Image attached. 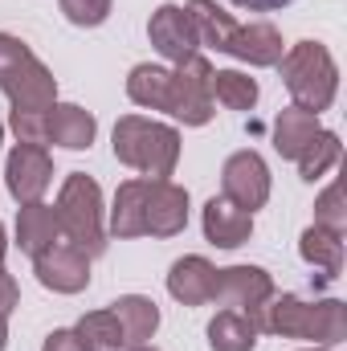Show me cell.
Here are the masks:
<instances>
[{
    "instance_id": "29",
    "label": "cell",
    "mask_w": 347,
    "mask_h": 351,
    "mask_svg": "<svg viewBox=\"0 0 347 351\" xmlns=\"http://www.w3.org/2000/svg\"><path fill=\"white\" fill-rule=\"evenodd\" d=\"M8 127L21 143H45V114H33V110H12L8 114Z\"/></svg>"
},
{
    "instance_id": "30",
    "label": "cell",
    "mask_w": 347,
    "mask_h": 351,
    "mask_svg": "<svg viewBox=\"0 0 347 351\" xmlns=\"http://www.w3.org/2000/svg\"><path fill=\"white\" fill-rule=\"evenodd\" d=\"M16 302H21V286H16V278L4 274V265H0V319H8V315L16 311Z\"/></svg>"
},
{
    "instance_id": "17",
    "label": "cell",
    "mask_w": 347,
    "mask_h": 351,
    "mask_svg": "<svg viewBox=\"0 0 347 351\" xmlns=\"http://www.w3.org/2000/svg\"><path fill=\"white\" fill-rule=\"evenodd\" d=\"M53 241H62V229H58V213H53V204H41V200L21 204V213H16V245H21V254L37 258V254L49 250Z\"/></svg>"
},
{
    "instance_id": "6",
    "label": "cell",
    "mask_w": 347,
    "mask_h": 351,
    "mask_svg": "<svg viewBox=\"0 0 347 351\" xmlns=\"http://www.w3.org/2000/svg\"><path fill=\"white\" fill-rule=\"evenodd\" d=\"M58 229L70 245H78L86 258L106 250V225H102V188L86 172H70L58 192Z\"/></svg>"
},
{
    "instance_id": "36",
    "label": "cell",
    "mask_w": 347,
    "mask_h": 351,
    "mask_svg": "<svg viewBox=\"0 0 347 351\" xmlns=\"http://www.w3.org/2000/svg\"><path fill=\"white\" fill-rule=\"evenodd\" d=\"M0 147H4V123H0Z\"/></svg>"
},
{
    "instance_id": "20",
    "label": "cell",
    "mask_w": 347,
    "mask_h": 351,
    "mask_svg": "<svg viewBox=\"0 0 347 351\" xmlns=\"http://www.w3.org/2000/svg\"><path fill=\"white\" fill-rule=\"evenodd\" d=\"M184 12H188V21H192V29H196V41L208 45V49H217V53H225L229 37L237 33L233 12H225L217 0H188Z\"/></svg>"
},
{
    "instance_id": "21",
    "label": "cell",
    "mask_w": 347,
    "mask_h": 351,
    "mask_svg": "<svg viewBox=\"0 0 347 351\" xmlns=\"http://www.w3.org/2000/svg\"><path fill=\"white\" fill-rule=\"evenodd\" d=\"M298 254H302V262L323 269L327 278H339V269H344V233H331L323 225H311L298 237Z\"/></svg>"
},
{
    "instance_id": "8",
    "label": "cell",
    "mask_w": 347,
    "mask_h": 351,
    "mask_svg": "<svg viewBox=\"0 0 347 351\" xmlns=\"http://www.w3.org/2000/svg\"><path fill=\"white\" fill-rule=\"evenodd\" d=\"M270 298H274V278L261 265H229V269H217L208 302H221L225 311H241L254 319Z\"/></svg>"
},
{
    "instance_id": "14",
    "label": "cell",
    "mask_w": 347,
    "mask_h": 351,
    "mask_svg": "<svg viewBox=\"0 0 347 351\" xmlns=\"http://www.w3.org/2000/svg\"><path fill=\"white\" fill-rule=\"evenodd\" d=\"M94 135H98V123L78 102H53L45 110V143H58L66 152H86Z\"/></svg>"
},
{
    "instance_id": "5",
    "label": "cell",
    "mask_w": 347,
    "mask_h": 351,
    "mask_svg": "<svg viewBox=\"0 0 347 351\" xmlns=\"http://www.w3.org/2000/svg\"><path fill=\"white\" fill-rule=\"evenodd\" d=\"M278 66H282V86L290 90L294 106H302L311 114H323L335 102L339 66H335V58H331L327 45H319V41H294L282 53Z\"/></svg>"
},
{
    "instance_id": "33",
    "label": "cell",
    "mask_w": 347,
    "mask_h": 351,
    "mask_svg": "<svg viewBox=\"0 0 347 351\" xmlns=\"http://www.w3.org/2000/svg\"><path fill=\"white\" fill-rule=\"evenodd\" d=\"M8 348V323H4V319H0V351Z\"/></svg>"
},
{
    "instance_id": "7",
    "label": "cell",
    "mask_w": 347,
    "mask_h": 351,
    "mask_svg": "<svg viewBox=\"0 0 347 351\" xmlns=\"http://www.w3.org/2000/svg\"><path fill=\"white\" fill-rule=\"evenodd\" d=\"M213 106H217L213 102V66H208V58L192 53L172 70L164 114H172L184 127H204L213 119Z\"/></svg>"
},
{
    "instance_id": "31",
    "label": "cell",
    "mask_w": 347,
    "mask_h": 351,
    "mask_svg": "<svg viewBox=\"0 0 347 351\" xmlns=\"http://www.w3.org/2000/svg\"><path fill=\"white\" fill-rule=\"evenodd\" d=\"M41 351H86V348L78 343V335H74L70 327H58V331H49V335H45Z\"/></svg>"
},
{
    "instance_id": "24",
    "label": "cell",
    "mask_w": 347,
    "mask_h": 351,
    "mask_svg": "<svg viewBox=\"0 0 347 351\" xmlns=\"http://www.w3.org/2000/svg\"><path fill=\"white\" fill-rule=\"evenodd\" d=\"M74 335H78V343L86 351H123L127 348L115 311H90V315H82L78 327H74Z\"/></svg>"
},
{
    "instance_id": "12",
    "label": "cell",
    "mask_w": 347,
    "mask_h": 351,
    "mask_svg": "<svg viewBox=\"0 0 347 351\" xmlns=\"http://www.w3.org/2000/svg\"><path fill=\"white\" fill-rule=\"evenodd\" d=\"M147 37H152V45H156V53L168 58V62H176V66L200 49L196 29H192L188 12H184L180 4H160V8L152 12V21H147Z\"/></svg>"
},
{
    "instance_id": "13",
    "label": "cell",
    "mask_w": 347,
    "mask_h": 351,
    "mask_svg": "<svg viewBox=\"0 0 347 351\" xmlns=\"http://www.w3.org/2000/svg\"><path fill=\"white\" fill-rule=\"evenodd\" d=\"M200 225H204V241L217 245V250H237V245H246L254 237V213L229 204L225 196H213L204 204Z\"/></svg>"
},
{
    "instance_id": "23",
    "label": "cell",
    "mask_w": 347,
    "mask_h": 351,
    "mask_svg": "<svg viewBox=\"0 0 347 351\" xmlns=\"http://www.w3.org/2000/svg\"><path fill=\"white\" fill-rule=\"evenodd\" d=\"M168 82H172V70L152 66V62H139L127 74V98L135 106H143V110H164L168 106Z\"/></svg>"
},
{
    "instance_id": "2",
    "label": "cell",
    "mask_w": 347,
    "mask_h": 351,
    "mask_svg": "<svg viewBox=\"0 0 347 351\" xmlns=\"http://www.w3.org/2000/svg\"><path fill=\"white\" fill-rule=\"evenodd\" d=\"M258 331L282 335V339H315V343H344L347 339V306L339 298L307 302L298 294H274L258 315Z\"/></svg>"
},
{
    "instance_id": "15",
    "label": "cell",
    "mask_w": 347,
    "mask_h": 351,
    "mask_svg": "<svg viewBox=\"0 0 347 351\" xmlns=\"http://www.w3.org/2000/svg\"><path fill=\"white\" fill-rule=\"evenodd\" d=\"M225 53L237 58V62H250V66L265 70V66H278L286 49H282V33L270 21H250V25H237V33L229 37Z\"/></svg>"
},
{
    "instance_id": "27",
    "label": "cell",
    "mask_w": 347,
    "mask_h": 351,
    "mask_svg": "<svg viewBox=\"0 0 347 351\" xmlns=\"http://www.w3.org/2000/svg\"><path fill=\"white\" fill-rule=\"evenodd\" d=\"M339 200H344V188H339V184H327L323 196L315 200V225H323V229H331V233H344L347 213H344Z\"/></svg>"
},
{
    "instance_id": "35",
    "label": "cell",
    "mask_w": 347,
    "mask_h": 351,
    "mask_svg": "<svg viewBox=\"0 0 347 351\" xmlns=\"http://www.w3.org/2000/svg\"><path fill=\"white\" fill-rule=\"evenodd\" d=\"M127 351H156V348H147V343H139V348H127Z\"/></svg>"
},
{
    "instance_id": "22",
    "label": "cell",
    "mask_w": 347,
    "mask_h": 351,
    "mask_svg": "<svg viewBox=\"0 0 347 351\" xmlns=\"http://www.w3.org/2000/svg\"><path fill=\"white\" fill-rule=\"evenodd\" d=\"M208 348L213 351H254L258 348V323L241 311H217L208 323Z\"/></svg>"
},
{
    "instance_id": "34",
    "label": "cell",
    "mask_w": 347,
    "mask_h": 351,
    "mask_svg": "<svg viewBox=\"0 0 347 351\" xmlns=\"http://www.w3.org/2000/svg\"><path fill=\"white\" fill-rule=\"evenodd\" d=\"M4 254H8V237H4V225H0V265H4Z\"/></svg>"
},
{
    "instance_id": "26",
    "label": "cell",
    "mask_w": 347,
    "mask_h": 351,
    "mask_svg": "<svg viewBox=\"0 0 347 351\" xmlns=\"http://www.w3.org/2000/svg\"><path fill=\"white\" fill-rule=\"evenodd\" d=\"M339 152H344V147H339V135H335V131H319V135L307 143V152L294 160V164H298V176L311 180V184L323 180V176L339 164Z\"/></svg>"
},
{
    "instance_id": "9",
    "label": "cell",
    "mask_w": 347,
    "mask_h": 351,
    "mask_svg": "<svg viewBox=\"0 0 347 351\" xmlns=\"http://www.w3.org/2000/svg\"><path fill=\"white\" fill-rule=\"evenodd\" d=\"M4 184H8L16 204L41 200L53 184V160H49L45 143H16L8 152V164H4Z\"/></svg>"
},
{
    "instance_id": "1",
    "label": "cell",
    "mask_w": 347,
    "mask_h": 351,
    "mask_svg": "<svg viewBox=\"0 0 347 351\" xmlns=\"http://www.w3.org/2000/svg\"><path fill=\"white\" fill-rule=\"evenodd\" d=\"M188 229V188L172 180H123L110 204V233L131 237H176Z\"/></svg>"
},
{
    "instance_id": "18",
    "label": "cell",
    "mask_w": 347,
    "mask_h": 351,
    "mask_svg": "<svg viewBox=\"0 0 347 351\" xmlns=\"http://www.w3.org/2000/svg\"><path fill=\"white\" fill-rule=\"evenodd\" d=\"M319 114L302 110V106H286L278 119H274V152L282 160H298L307 152V143L319 135Z\"/></svg>"
},
{
    "instance_id": "10",
    "label": "cell",
    "mask_w": 347,
    "mask_h": 351,
    "mask_svg": "<svg viewBox=\"0 0 347 351\" xmlns=\"http://www.w3.org/2000/svg\"><path fill=\"white\" fill-rule=\"evenodd\" d=\"M221 192L229 204L246 208V213H258L270 200V168L258 152H233L221 168Z\"/></svg>"
},
{
    "instance_id": "37",
    "label": "cell",
    "mask_w": 347,
    "mask_h": 351,
    "mask_svg": "<svg viewBox=\"0 0 347 351\" xmlns=\"http://www.w3.org/2000/svg\"><path fill=\"white\" fill-rule=\"evenodd\" d=\"M302 351H331V348H302Z\"/></svg>"
},
{
    "instance_id": "19",
    "label": "cell",
    "mask_w": 347,
    "mask_h": 351,
    "mask_svg": "<svg viewBox=\"0 0 347 351\" xmlns=\"http://www.w3.org/2000/svg\"><path fill=\"white\" fill-rule=\"evenodd\" d=\"M110 311H115V319H119V327H123L127 348L147 343V339L156 335V327H160V306H156L147 294H123V298L110 302Z\"/></svg>"
},
{
    "instance_id": "3",
    "label": "cell",
    "mask_w": 347,
    "mask_h": 351,
    "mask_svg": "<svg viewBox=\"0 0 347 351\" xmlns=\"http://www.w3.org/2000/svg\"><path fill=\"white\" fill-rule=\"evenodd\" d=\"M115 160L135 168L147 180H168L180 164V131L168 123L143 119V114H123L110 135Z\"/></svg>"
},
{
    "instance_id": "28",
    "label": "cell",
    "mask_w": 347,
    "mask_h": 351,
    "mask_svg": "<svg viewBox=\"0 0 347 351\" xmlns=\"http://www.w3.org/2000/svg\"><path fill=\"white\" fill-rule=\"evenodd\" d=\"M66 21L78 25V29H98L106 16H110V0H58Z\"/></svg>"
},
{
    "instance_id": "16",
    "label": "cell",
    "mask_w": 347,
    "mask_h": 351,
    "mask_svg": "<svg viewBox=\"0 0 347 351\" xmlns=\"http://www.w3.org/2000/svg\"><path fill=\"white\" fill-rule=\"evenodd\" d=\"M213 282H217V265L200 254H188L168 269V294L180 306H204L213 298Z\"/></svg>"
},
{
    "instance_id": "32",
    "label": "cell",
    "mask_w": 347,
    "mask_h": 351,
    "mask_svg": "<svg viewBox=\"0 0 347 351\" xmlns=\"http://www.w3.org/2000/svg\"><path fill=\"white\" fill-rule=\"evenodd\" d=\"M233 4L246 12H274V8H286L290 0H233Z\"/></svg>"
},
{
    "instance_id": "11",
    "label": "cell",
    "mask_w": 347,
    "mask_h": 351,
    "mask_svg": "<svg viewBox=\"0 0 347 351\" xmlns=\"http://www.w3.org/2000/svg\"><path fill=\"white\" fill-rule=\"evenodd\" d=\"M33 274L53 294H78L90 286V258L70 241H53L49 250L33 258Z\"/></svg>"
},
{
    "instance_id": "25",
    "label": "cell",
    "mask_w": 347,
    "mask_h": 351,
    "mask_svg": "<svg viewBox=\"0 0 347 351\" xmlns=\"http://www.w3.org/2000/svg\"><path fill=\"white\" fill-rule=\"evenodd\" d=\"M213 102H221L225 110H254L258 82L241 70H213Z\"/></svg>"
},
{
    "instance_id": "4",
    "label": "cell",
    "mask_w": 347,
    "mask_h": 351,
    "mask_svg": "<svg viewBox=\"0 0 347 351\" xmlns=\"http://www.w3.org/2000/svg\"><path fill=\"white\" fill-rule=\"evenodd\" d=\"M0 90L12 102V110L45 114L58 102V78L53 70L12 33H0Z\"/></svg>"
}]
</instances>
